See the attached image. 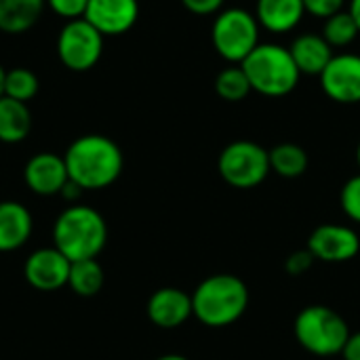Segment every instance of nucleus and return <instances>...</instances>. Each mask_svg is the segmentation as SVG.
<instances>
[{
    "label": "nucleus",
    "mask_w": 360,
    "mask_h": 360,
    "mask_svg": "<svg viewBox=\"0 0 360 360\" xmlns=\"http://www.w3.org/2000/svg\"><path fill=\"white\" fill-rule=\"evenodd\" d=\"M53 243L70 262L97 259L108 243L105 219L89 205H72L57 217Z\"/></svg>",
    "instance_id": "f03ea898"
},
{
    "label": "nucleus",
    "mask_w": 360,
    "mask_h": 360,
    "mask_svg": "<svg viewBox=\"0 0 360 360\" xmlns=\"http://www.w3.org/2000/svg\"><path fill=\"white\" fill-rule=\"evenodd\" d=\"M32 213L15 200L0 202V253L21 249L32 236Z\"/></svg>",
    "instance_id": "2eb2a0df"
},
{
    "label": "nucleus",
    "mask_w": 360,
    "mask_h": 360,
    "mask_svg": "<svg viewBox=\"0 0 360 360\" xmlns=\"http://www.w3.org/2000/svg\"><path fill=\"white\" fill-rule=\"evenodd\" d=\"M268 154H270V169L285 179L302 177L310 162L306 150L291 141L274 146L272 150H268Z\"/></svg>",
    "instance_id": "aec40b11"
},
{
    "label": "nucleus",
    "mask_w": 360,
    "mask_h": 360,
    "mask_svg": "<svg viewBox=\"0 0 360 360\" xmlns=\"http://www.w3.org/2000/svg\"><path fill=\"white\" fill-rule=\"evenodd\" d=\"M215 91L224 101H230V103H238L253 93L251 82L240 65L224 68L215 78Z\"/></svg>",
    "instance_id": "4be33fe9"
},
{
    "label": "nucleus",
    "mask_w": 360,
    "mask_h": 360,
    "mask_svg": "<svg viewBox=\"0 0 360 360\" xmlns=\"http://www.w3.org/2000/svg\"><path fill=\"white\" fill-rule=\"evenodd\" d=\"M348 13L352 15V19L356 21L360 32V0H350V6H348Z\"/></svg>",
    "instance_id": "2f4dec72"
},
{
    "label": "nucleus",
    "mask_w": 360,
    "mask_h": 360,
    "mask_svg": "<svg viewBox=\"0 0 360 360\" xmlns=\"http://www.w3.org/2000/svg\"><path fill=\"white\" fill-rule=\"evenodd\" d=\"M359 34V25L352 19V15L348 11H340L329 19H325L321 36L329 42L331 49H346L356 40Z\"/></svg>",
    "instance_id": "5701e85b"
},
{
    "label": "nucleus",
    "mask_w": 360,
    "mask_h": 360,
    "mask_svg": "<svg viewBox=\"0 0 360 360\" xmlns=\"http://www.w3.org/2000/svg\"><path fill=\"white\" fill-rule=\"evenodd\" d=\"M70 268H72V262L55 247L38 249L25 259L23 276L27 285H32L38 291H57L68 285Z\"/></svg>",
    "instance_id": "9b49d317"
},
{
    "label": "nucleus",
    "mask_w": 360,
    "mask_h": 360,
    "mask_svg": "<svg viewBox=\"0 0 360 360\" xmlns=\"http://www.w3.org/2000/svg\"><path fill=\"white\" fill-rule=\"evenodd\" d=\"M259 21L247 8H224L211 27V42L217 55L230 63H243L259 44Z\"/></svg>",
    "instance_id": "423d86ee"
},
{
    "label": "nucleus",
    "mask_w": 360,
    "mask_h": 360,
    "mask_svg": "<svg viewBox=\"0 0 360 360\" xmlns=\"http://www.w3.org/2000/svg\"><path fill=\"white\" fill-rule=\"evenodd\" d=\"M291 57L300 70V74L308 76H321L323 70L333 59V49L321 34H302L297 36L291 46Z\"/></svg>",
    "instance_id": "f3484780"
},
{
    "label": "nucleus",
    "mask_w": 360,
    "mask_h": 360,
    "mask_svg": "<svg viewBox=\"0 0 360 360\" xmlns=\"http://www.w3.org/2000/svg\"><path fill=\"white\" fill-rule=\"evenodd\" d=\"M68 179L70 177H68L63 156H57L53 152L34 154L25 162V169H23L25 186L38 196H55V194H59Z\"/></svg>",
    "instance_id": "ddd939ff"
},
{
    "label": "nucleus",
    "mask_w": 360,
    "mask_h": 360,
    "mask_svg": "<svg viewBox=\"0 0 360 360\" xmlns=\"http://www.w3.org/2000/svg\"><path fill=\"white\" fill-rule=\"evenodd\" d=\"M312 264H314V255L308 249H302V251H295V253H291L287 257L285 270L291 276H302V274H306L312 268Z\"/></svg>",
    "instance_id": "cd10ccee"
},
{
    "label": "nucleus",
    "mask_w": 360,
    "mask_h": 360,
    "mask_svg": "<svg viewBox=\"0 0 360 360\" xmlns=\"http://www.w3.org/2000/svg\"><path fill=\"white\" fill-rule=\"evenodd\" d=\"M346 0H304V8L308 15L316 17V19H329L331 15L344 11Z\"/></svg>",
    "instance_id": "bb28decb"
},
{
    "label": "nucleus",
    "mask_w": 360,
    "mask_h": 360,
    "mask_svg": "<svg viewBox=\"0 0 360 360\" xmlns=\"http://www.w3.org/2000/svg\"><path fill=\"white\" fill-rule=\"evenodd\" d=\"M46 0H0V32L4 34H23L32 30Z\"/></svg>",
    "instance_id": "a211bd4d"
},
{
    "label": "nucleus",
    "mask_w": 360,
    "mask_h": 360,
    "mask_svg": "<svg viewBox=\"0 0 360 360\" xmlns=\"http://www.w3.org/2000/svg\"><path fill=\"white\" fill-rule=\"evenodd\" d=\"M323 93L344 105L360 103V55L342 53L333 55L329 65L319 76Z\"/></svg>",
    "instance_id": "1a4fd4ad"
},
{
    "label": "nucleus",
    "mask_w": 360,
    "mask_h": 360,
    "mask_svg": "<svg viewBox=\"0 0 360 360\" xmlns=\"http://www.w3.org/2000/svg\"><path fill=\"white\" fill-rule=\"evenodd\" d=\"M38 76L27 70V68H13L6 70V78H4V95L17 101L27 103L30 99L36 97L38 93Z\"/></svg>",
    "instance_id": "b1692460"
},
{
    "label": "nucleus",
    "mask_w": 360,
    "mask_h": 360,
    "mask_svg": "<svg viewBox=\"0 0 360 360\" xmlns=\"http://www.w3.org/2000/svg\"><path fill=\"white\" fill-rule=\"evenodd\" d=\"M30 131H32V112L27 103L2 95L0 97V141L19 143L30 135Z\"/></svg>",
    "instance_id": "6ab92c4d"
},
{
    "label": "nucleus",
    "mask_w": 360,
    "mask_h": 360,
    "mask_svg": "<svg viewBox=\"0 0 360 360\" xmlns=\"http://www.w3.org/2000/svg\"><path fill=\"white\" fill-rule=\"evenodd\" d=\"M82 192H84V190H82L76 181L68 179V181H65V186L61 188L59 196H63V198H65V200H70V202H76V200L82 196ZM76 205H78V202H76Z\"/></svg>",
    "instance_id": "7c9ffc66"
},
{
    "label": "nucleus",
    "mask_w": 360,
    "mask_h": 360,
    "mask_svg": "<svg viewBox=\"0 0 360 360\" xmlns=\"http://www.w3.org/2000/svg\"><path fill=\"white\" fill-rule=\"evenodd\" d=\"M68 287L80 297H95L103 287V268L97 259L72 262Z\"/></svg>",
    "instance_id": "412c9836"
},
{
    "label": "nucleus",
    "mask_w": 360,
    "mask_h": 360,
    "mask_svg": "<svg viewBox=\"0 0 360 360\" xmlns=\"http://www.w3.org/2000/svg\"><path fill=\"white\" fill-rule=\"evenodd\" d=\"M344 360H360V331L359 333H350L344 350H342Z\"/></svg>",
    "instance_id": "c756f323"
},
{
    "label": "nucleus",
    "mask_w": 360,
    "mask_h": 360,
    "mask_svg": "<svg viewBox=\"0 0 360 360\" xmlns=\"http://www.w3.org/2000/svg\"><path fill=\"white\" fill-rule=\"evenodd\" d=\"M192 314V295L175 287H162L148 300V319L160 329H177Z\"/></svg>",
    "instance_id": "4468645a"
},
{
    "label": "nucleus",
    "mask_w": 360,
    "mask_h": 360,
    "mask_svg": "<svg viewBox=\"0 0 360 360\" xmlns=\"http://www.w3.org/2000/svg\"><path fill=\"white\" fill-rule=\"evenodd\" d=\"M103 55V36L84 19L65 21L57 36V57L72 72H86Z\"/></svg>",
    "instance_id": "6e6552de"
},
{
    "label": "nucleus",
    "mask_w": 360,
    "mask_h": 360,
    "mask_svg": "<svg viewBox=\"0 0 360 360\" xmlns=\"http://www.w3.org/2000/svg\"><path fill=\"white\" fill-rule=\"evenodd\" d=\"M304 15V0H257L255 4V17L259 25L272 34L293 32Z\"/></svg>",
    "instance_id": "dca6fc26"
},
{
    "label": "nucleus",
    "mask_w": 360,
    "mask_h": 360,
    "mask_svg": "<svg viewBox=\"0 0 360 360\" xmlns=\"http://www.w3.org/2000/svg\"><path fill=\"white\" fill-rule=\"evenodd\" d=\"M293 333L304 350L316 356H335L342 354L350 327L340 312L329 306H308L295 316Z\"/></svg>",
    "instance_id": "39448f33"
},
{
    "label": "nucleus",
    "mask_w": 360,
    "mask_h": 360,
    "mask_svg": "<svg viewBox=\"0 0 360 360\" xmlns=\"http://www.w3.org/2000/svg\"><path fill=\"white\" fill-rule=\"evenodd\" d=\"M217 171L221 179L238 190H251L266 181L270 169V154L255 141L238 139L228 143L219 158Z\"/></svg>",
    "instance_id": "0eeeda50"
},
{
    "label": "nucleus",
    "mask_w": 360,
    "mask_h": 360,
    "mask_svg": "<svg viewBox=\"0 0 360 360\" xmlns=\"http://www.w3.org/2000/svg\"><path fill=\"white\" fill-rule=\"evenodd\" d=\"M249 306V289L234 274H213L192 293V314L207 327L219 329L236 323Z\"/></svg>",
    "instance_id": "7ed1b4c3"
},
{
    "label": "nucleus",
    "mask_w": 360,
    "mask_h": 360,
    "mask_svg": "<svg viewBox=\"0 0 360 360\" xmlns=\"http://www.w3.org/2000/svg\"><path fill=\"white\" fill-rule=\"evenodd\" d=\"M240 68L245 70L251 89L264 97H285L297 89L302 78L289 46L274 42H259Z\"/></svg>",
    "instance_id": "20e7f679"
},
{
    "label": "nucleus",
    "mask_w": 360,
    "mask_h": 360,
    "mask_svg": "<svg viewBox=\"0 0 360 360\" xmlns=\"http://www.w3.org/2000/svg\"><path fill=\"white\" fill-rule=\"evenodd\" d=\"M63 160L68 177L84 192L112 186L124 167V156L118 143L99 133H89L74 139L65 150Z\"/></svg>",
    "instance_id": "f257e3e1"
},
{
    "label": "nucleus",
    "mask_w": 360,
    "mask_h": 360,
    "mask_svg": "<svg viewBox=\"0 0 360 360\" xmlns=\"http://www.w3.org/2000/svg\"><path fill=\"white\" fill-rule=\"evenodd\" d=\"M314 259L327 264H344L359 255L360 238L356 230L342 224H323L312 230L306 247Z\"/></svg>",
    "instance_id": "9d476101"
},
{
    "label": "nucleus",
    "mask_w": 360,
    "mask_h": 360,
    "mask_svg": "<svg viewBox=\"0 0 360 360\" xmlns=\"http://www.w3.org/2000/svg\"><path fill=\"white\" fill-rule=\"evenodd\" d=\"M84 19L103 38L122 36L139 19V0H89Z\"/></svg>",
    "instance_id": "f8f14e48"
},
{
    "label": "nucleus",
    "mask_w": 360,
    "mask_h": 360,
    "mask_svg": "<svg viewBox=\"0 0 360 360\" xmlns=\"http://www.w3.org/2000/svg\"><path fill=\"white\" fill-rule=\"evenodd\" d=\"M156 360H190V359H186V356H181V354H165V356H158Z\"/></svg>",
    "instance_id": "72a5a7b5"
},
{
    "label": "nucleus",
    "mask_w": 360,
    "mask_h": 360,
    "mask_svg": "<svg viewBox=\"0 0 360 360\" xmlns=\"http://www.w3.org/2000/svg\"><path fill=\"white\" fill-rule=\"evenodd\" d=\"M46 4L57 17H61L65 21H72V19L84 17L89 0H46Z\"/></svg>",
    "instance_id": "a878e982"
},
{
    "label": "nucleus",
    "mask_w": 360,
    "mask_h": 360,
    "mask_svg": "<svg viewBox=\"0 0 360 360\" xmlns=\"http://www.w3.org/2000/svg\"><path fill=\"white\" fill-rule=\"evenodd\" d=\"M340 202H342L344 213H346L354 224H360V175L350 177V179L344 184L342 194H340Z\"/></svg>",
    "instance_id": "393cba45"
},
{
    "label": "nucleus",
    "mask_w": 360,
    "mask_h": 360,
    "mask_svg": "<svg viewBox=\"0 0 360 360\" xmlns=\"http://www.w3.org/2000/svg\"><path fill=\"white\" fill-rule=\"evenodd\" d=\"M356 162H359V167H360V141H359V148H356Z\"/></svg>",
    "instance_id": "f704fd0d"
},
{
    "label": "nucleus",
    "mask_w": 360,
    "mask_h": 360,
    "mask_svg": "<svg viewBox=\"0 0 360 360\" xmlns=\"http://www.w3.org/2000/svg\"><path fill=\"white\" fill-rule=\"evenodd\" d=\"M224 2L226 0H181V4L192 13V15H217L219 11H224Z\"/></svg>",
    "instance_id": "c85d7f7f"
},
{
    "label": "nucleus",
    "mask_w": 360,
    "mask_h": 360,
    "mask_svg": "<svg viewBox=\"0 0 360 360\" xmlns=\"http://www.w3.org/2000/svg\"><path fill=\"white\" fill-rule=\"evenodd\" d=\"M4 78H6V70H4L2 63H0V97L4 95Z\"/></svg>",
    "instance_id": "473e14b6"
}]
</instances>
